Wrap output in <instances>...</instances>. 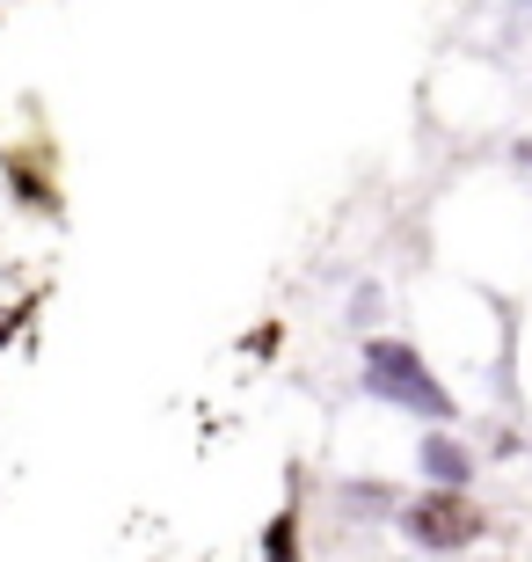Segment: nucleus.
Returning a JSON list of instances; mask_svg holds the SVG:
<instances>
[{"label":"nucleus","mask_w":532,"mask_h":562,"mask_svg":"<svg viewBox=\"0 0 532 562\" xmlns=\"http://www.w3.org/2000/svg\"><path fill=\"white\" fill-rule=\"evenodd\" d=\"M365 387H372L380 402H401V409H416V417H452V395L423 373V358H416L409 344H387V336L365 351Z\"/></svg>","instance_id":"1"},{"label":"nucleus","mask_w":532,"mask_h":562,"mask_svg":"<svg viewBox=\"0 0 532 562\" xmlns=\"http://www.w3.org/2000/svg\"><path fill=\"white\" fill-rule=\"evenodd\" d=\"M401 526H409V541H423V548H460V541H474V533H482V512H474L460 490H438V497L409 504V512H401Z\"/></svg>","instance_id":"2"},{"label":"nucleus","mask_w":532,"mask_h":562,"mask_svg":"<svg viewBox=\"0 0 532 562\" xmlns=\"http://www.w3.org/2000/svg\"><path fill=\"white\" fill-rule=\"evenodd\" d=\"M467 468H474V460H467V446H460V438H445V431L423 438V475L438 482V490H460V482H467Z\"/></svg>","instance_id":"3"}]
</instances>
